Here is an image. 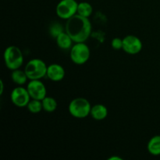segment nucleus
<instances>
[{"label":"nucleus","instance_id":"15","mask_svg":"<svg viewBox=\"0 0 160 160\" xmlns=\"http://www.w3.org/2000/svg\"><path fill=\"white\" fill-rule=\"evenodd\" d=\"M43 110L47 112H53L58 107L57 101L53 97L46 96L42 100Z\"/></svg>","mask_w":160,"mask_h":160},{"label":"nucleus","instance_id":"20","mask_svg":"<svg viewBox=\"0 0 160 160\" xmlns=\"http://www.w3.org/2000/svg\"><path fill=\"white\" fill-rule=\"evenodd\" d=\"M4 92V83L2 80H0V95H2Z\"/></svg>","mask_w":160,"mask_h":160},{"label":"nucleus","instance_id":"12","mask_svg":"<svg viewBox=\"0 0 160 160\" xmlns=\"http://www.w3.org/2000/svg\"><path fill=\"white\" fill-rule=\"evenodd\" d=\"M56 41L58 47L62 50L70 49L71 47L73 46V43L74 42L71 37L66 32V31H62L61 34H59L56 37Z\"/></svg>","mask_w":160,"mask_h":160},{"label":"nucleus","instance_id":"11","mask_svg":"<svg viewBox=\"0 0 160 160\" xmlns=\"http://www.w3.org/2000/svg\"><path fill=\"white\" fill-rule=\"evenodd\" d=\"M90 115L94 120H103L107 117L108 109L103 104H95L92 106Z\"/></svg>","mask_w":160,"mask_h":160},{"label":"nucleus","instance_id":"3","mask_svg":"<svg viewBox=\"0 0 160 160\" xmlns=\"http://www.w3.org/2000/svg\"><path fill=\"white\" fill-rule=\"evenodd\" d=\"M92 106L87 98L78 97L72 100L68 106L70 115L77 119H84L90 115Z\"/></svg>","mask_w":160,"mask_h":160},{"label":"nucleus","instance_id":"13","mask_svg":"<svg viewBox=\"0 0 160 160\" xmlns=\"http://www.w3.org/2000/svg\"><path fill=\"white\" fill-rule=\"evenodd\" d=\"M11 79H12V82L14 84L19 86H23L29 80L24 70H22L20 69H17V70H12V73H11Z\"/></svg>","mask_w":160,"mask_h":160},{"label":"nucleus","instance_id":"8","mask_svg":"<svg viewBox=\"0 0 160 160\" xmlns=\"http://www.w3.org/2000/svg\"><path fill=\"white\" fill-rule=\"evenodd\" d=\"M123 49L129 55L138 54L143 48L142 40L134 34H129L123 38Z\"/></svg>","mask_w":160,"mask_h":160},{"label":"nucleus","instance_id":"21","mask_svg":"<svg viewBox=\"0 0 160 160\" xmlns=\"http://www.w3.org/2000/svg\"><path fill=\"white\" fill-rule=\"evenodd\" d=\"M109 160H122V158L119 157V156H112L109 158Z\"/></svg>","mask_w":160,"mask_h":160},{"label":"nucleus","instance_id":"19","mask_svg":"<svg viewBox=\"0 0 160 160\" xmlns=\"http://www.w3.org/2000/svg\"><path fill=\"white\" fill-rule=\"evenodd\" d=\"M123 39L120 38H114L111 41V46H112V48L115 50L123 49Z\"/></svg>","mask_w":160,"mask_h":160},{"label":"nucleus","instance_id":"18","mask_svg":"<svg viewBox=\"0 0 160 160\" xmlns=\"http://www.w3.org/2000/svg\"><path fill=\"white\" fill-rule=\"evenodd\" d=\"M63 31V28L62 27V25L59 24V23H53V24L51 25L49 28V33L51 34V36H52L54 38H56L58 35L59 34L62 32Z\"/></svg>","mask_w":160,"mask_h":160},{"label":"nucleus","instance_id":"9","mask_svg":"<svg viewBox=\"0 0 160 160\" xmlns=\"http://www.w3.org/2000/svg\"><path fill=\"white\" fill-rule=\"evenodd\" d=\"M26 88L31 98L42 100L47 96L46 87L41 80H31Z\"/></svg>","mask_w":160,"mask_h":160},{"label":"nucleus","instance_id":"16","mask_svg":"<svg viewBox=\"0 0 160 160\" xmlns=\"http://www.w3.org/2000/svg\"><path fill=\"white\" fill-rule=\"evenodd\" d=\"M93 12V7L92 5L88 2H78V14L84 17H89Z\"/></svg>","mask_w":160,"mask_h":160},{"label":"nucleus","instance_id":"7","mask_svg":"<svg viewBox=\"0 0 160 160\" xmlns=\"http://www.w3.org/2000/svg\"><path fill=\"white\" fill-rule=\"evenodd\" d=\"M31 98L27 88L17 86L12 90L10 93V100L12 104L19 108L27 107Z\"/></svg>","mask_w":160,"mask_h":160},{"label":"nucleus","instance_id":"5","mask_svg":"<svg viewBox=\"0 0 160 160\" xmlns=\"http://www.w3.org/2000/svg\"><path fill=\"white\" fill-rule=\"evenodd\" d=\"M91 50L85 42H75L70 49V57L77 65H83L89 60Z\"/></svg>","mask_w":160,"mask_h":160},{"label":"nucleus","instance_id":"1","mask_svg":"<svg viewBox=\"0 0 160 160\" xmlns=\"http://www.w3.org/2000/svg\"><path fill=\"white\" fill-rule=\"evenodd\" d=\"M92 23L88 17L77 13L67 20L65 31L75 42H85L92 34Z\"/></svg>","mask_w":160,"mask_h":160},{"label":"nucleus","instance_id":"6","mask_svg":"<svg viewBox=\"0 0 160 160\" xmlns=\"http://www.w3.org/2000/svg\"><path fill=\"white\" fill-rule=\"evenodd\" d=\"M78 2L76 0H61L56 8L58 17L67 20L78 13Z\"/></svg>","mask_w":160,"mask_h":160},{"label":"nucleus","instance_id":"14","mask_svg":"<svg viewBox=\"0 0 160 160\" xmlns=\"http://www.w3.org/2000/svg\"><path fill=\"white\" fill-rule=\"evenodd\" d=\"M147 149L151 155L160 156V135H155L148 141Z\"/></svg>","mask_w":160,"mask_h":160},{"label":"nucleus","instance_id":"2","mask_svg":"<svg viewBox=\"0 0 160 160\" xmlns=\"http://www.w3.org/2000/svg\"><path fill=\"white\" fill-rule=\"evenodd\" d=\"M3 59L6 67L10 70L20 69L23 64V55L19 47L9 45L5 49Z\"/></svg>","mask_w":160,"mask_h":160},{"label":"nucleus","instance_id":"4","mask_svg":"<svg viewBox=\"0 0 160 160\" xmlns=\"http://www.w3.org/2000/svg\"><path fill=\"white\" fill-rule=\"evenodd\" d=\"M47 67L44 60L41 59H32L27 62L24 71L29 81L31 80H41L46 76Z\"/></svg>","mask_w":160,"mask_h":160},{"label":"nucleus","instance_id":"17","mask_svg":"<svg viewBox=\"0 0 160 160\" xmlns=\"http://www.w3.org/2000/svg\"><path fill=\"white\" fill-rule=\"evenodd\" d=\"M27 108H28V111L30 112H31V113H39V112L43 110L42 100L31 98V101L29 102V103L27 106Z\"/></svg>","mask_w":160,"mask_h":160},{"label":"nucleus","instance_id":"10","mask_svg":"<svg viewBox=\"0 0 160 160\" xmlns=\"http://www.w3.org/2000/svg\"><path fill=\"white\" fill-rule=\"evenodd\" d=\"M65 69L58 63L50 64L47 67L46 77L54 82H59L63 80L65 77Z\"/></svg>","mask_w":160,"mask_h":160}]
</instances>
